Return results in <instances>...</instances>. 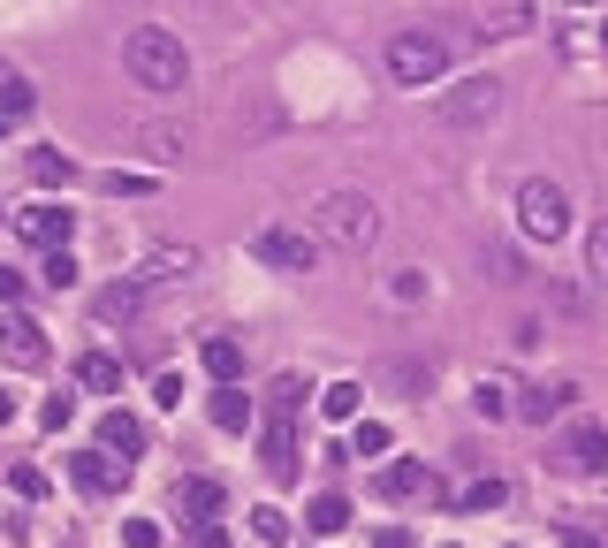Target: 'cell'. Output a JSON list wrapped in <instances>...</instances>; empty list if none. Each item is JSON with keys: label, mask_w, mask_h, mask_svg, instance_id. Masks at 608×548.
<instances>
[{"label": "cell", "mask_w": 608, "mask_h": 548, "mask_svg": "<svg viewBox=\"0 0 608 548\" xmlns=\"http://www.w3.org/2000/svg\"><path fill=\"white\" fill-rule=\"evenodd\" d=\"M122 541H130V548H160V526H152V518H130Z\"/></svg>", "instance_id": "cell-35"}, {"label": "cell", "mask_w": 608, "mask_h": 548, "mask_svg": "<svg viewBox=\"0 0 608 548\" xmlns=\"http://www.w3.org/2000/svg\"><path fill=\"white\" fill-rule=\"evenodd\" d=\"M100 450H115V457H145V427H138L130 411H107V419H100Z\"/></svg>", "instance_id": "cell-16"}, {"label": "cell", "mask_w": 608, "mask_h": 548, "mask_svg": "<svg viewBox=\"0 0 608 548\" xmlns=\"http://www.w3.org/2000/svg\"><path fill=\"white\" fill-rule=\"evenodd\" d=\"M373 548H411V534H404V526H388V534H381Z\"/></svg>", "instance_id": "cell-38"}, {"label": "cell", "mask_w": 608, "mask_h": 548, "mask_svg": "<svg viewBox=\"0 0 608 548\" xmlns=\"http://www.w3.org/2000/svg\"><path fill=\"white\" fill-rule=\"evenodd\" d=\"M252 252H259L267 267H282V275H312L319 252H327V236H319V229H297V221H267V229L252 236Z\"/></svg>", "instance_id": "cell-5"}, {"label": "cell", "mask_w": 608, "mask_h": 548, "mask_svg": "<svg viewBox=\"0 0 608 548\" xmlns=\"http://www.w3.org/2000/svg\"><path fill=\"white\" fill-rule=\"evenodd\" d=\"M198 365H206L213 381H236V373H244V343H236V336H206Z\"/></svg>", "instance_id": "cell-20"}, {"label": "cell", "mask_w": 608, "mask_h": 548, "mask_svg": "<svg viewBox=\"0 0 608 548\" xmlns=\"http://www.w3.org/2000/svg\"><path fill=\"white\" fill-rule=\"evenodd\" d=\"M198 548H236V541H229V534H221V526L206 518V526H198Z\"/></svg>", "instance_id": "cell-37"}, {"label": "cell", "mask_w": 608, "mask_h": 548, "mask_svg": "<svg viewBox=\"0 0 608 548\" xmlns=\"http://www.w3.org/2000/svg\"><path fill=\"white\" fill-rule=\"evenodd\" d=\"M563 548H601V541H594V534H578V526H571V534H563Z\"/></svg>", "instance_id": "cell-39"}, {"label": "cell", "mask_w": 608, "mask_h": 548, "mask_svg": "<svg viewBox=\"0 0 608 548\" xmlns=\"http://www.w3.org/2000/svg\"><path fill=\"white\" fill-rule=\"evenodd\" d=\"M69 473H77V488H84V495H122L130 457H115V450H77V457H69Z\"/></svg>", "instance_id": "cell-10"}, {"label": "cell", "mask_w": 608, "mask_h": 548, "mask_svg": "<svg viewBox=\"0 0 608 548\" xmlns=\"http://www.w3.org/2000/svg\"><path fill=\"white\" fill-rule=\"evenodd\" d=\"M145 305V282H115V290H100V320H130Z\"/></svg>", "instance_id": "cell-24"}, {"label": "cell", "mask_w": 608, "mask_h": 548, "mask_svg": "<svg viewBox=\"0 0 608 548\" xmlns=\"http://www.w3.org/2000/svg\"><path fill=\"white\" fill-rule=\"evenodd\" d=\"M578 8H601V0H578Z\"/></svg>", "instance_id": "cell-41"}, {"label": "cell", "mask_w": 608, "mask_h": 548, "mask_svg": "<svg viewBox=\"0 0 608 548\" xmlns=\"http://www.w3.org/2000/svg\"><path fill=\"white\" fill-rule=\"evenodd\" d=\"M510 396H517V388H510V381H494V373H487V381H479V388H471V404H479V411H487V419H510V411H517V404H510Z\"/></svg>", "instance_id": "cell-25"}, {"label": "cell", "mask_w": 608, "mask_h": 548, "mask_svg": "<svg viewBox=\"0 0 608 548\" xmlns=\"http://www.w3.org/2000/svg\"><path fill=\"white\" fill-rule=\"evenodd\" d=\"M122 69H130L145 92H183L190 54H183V38H175V31L145 23V31H130V38H122Z\"/></svg>", "instance_id": "cell-1"}, {"label": "cell", "mask_w": 608, "mask_h": 548, "mask_svg": "<svg viewBox=\"0 0 608 548\" xmlns=\"http://www.w3.org/2000/svg\"><path fill=\"white\" fill-rule=\"evenodd\" d=\"M8 488H15V495H46V473H38V465H15Z\"/></svg>", "instance_id": "cell-33"}, {"label": "cell", "mask_w": 608, "mask_h": 548, "mask_svg": "<svg viewBox=\"0 0 608 548\" xmlns=\"http://www.w3.org/2000/svg\"><path fill=\"white\" fill-rule=\"evenodd\" d=\"M517 229L533 236V244H556V236H571V190L548 176H533L517 190Z\"/></svg>", "instance_id": "cell-4"}, {"label": "cell", "mask_w": 608, "mask_h": 548, "mask_svg": "<svg viewBox=\"0 0 608 548\" xmlns=\"http://www.w3.org/2000/svg\"><path fill=\"white\" fill-rule=\"evenodd\" d=\"M319 411H327V419H358V411H365V388H358V381H327V388H319Z\"/></svg>", "instance_id": "cell-22"}, {"label": "cell", "mask_w": 608, "mask_h": 548, "mask_svg": "<svg viewBox=\"0 0 608 548\" xmlns=\"http://www.w3.org/2000/svg\"><path fill=\"white\" fill-rule=\"evenodd\" d=\"M571 381H540V388H525V404H517V419H533V427H548V419H563L571 411Z\"/></svg>", "instance_id": "cell-14"}, {"label": "cell", "mask_w": 608, "mask_h": 548, "mask_svg": "<svg viewBox=\"0 0 608 548\" xmlns=\"http://www.w3.org/2000/svg\"><path fill=\"white\" fill-rule=\"evenodd\" d=\"M312 229H319L335 252H373V244H381V206H373L365 190H327V198L312 206Z\"/></svg>", "instance_id": "cell-2"}, {"label": "cell", "mask_w": 608, "mask_h": 548, "mask_svg": "<svg viewBox=\"0 0 608 548\" xmlns=\"http://www.w3.org/2000/svg\"><path fill=\"white\" fill-rule=\"evenodd\" d=\"M175 511H183V518H190V526H206V518H213V511H221V488H213V480H198V473H190V480H175Z\"/></svg>", "instance_id": "cell-17"}, {"label": "cell", "mask_w": 608, "mask_h": 548, "mask_svg": "<svg viewBox=\"0 0 608 548\" xmlns=\"http://www.w3.org/2000/svg\"><path fill=\"white\" fill-rule=\"evenodd\" d=\"M31 176H38V183H69V176H77V161L46 145V153H31Z\"/></svg>", "instance_id": "cell-29"}, {"label": "cell", "mask_w": 608, "mask_h": 548, "mask_svg": "<svg viewBox=\"0 0 608 548\" xmlns=\"http://www.w3.org/2000/svg\"><path fill=\"white\" fill-rule=\"evenodd\" d=\"M15 298H23V275H15V267H0V305H15Z\"/></svg>", "instance_id": "cell-36"}, {"label": "cell", "mask_w": 608, "mask_h": 548, "mask_svg": "<svg viewBox=\"0 0 608 548\" xmlns=\"http://www.w3.org/2000/svg\"><path fill=\"white\" fill-rule=\"evenodd\" d=\"M449 69V38H426V31H396L388 38V77L396 84H434Z\"/></svg>", "instance_id": "cell-6"}, {"label": "cell", "mask_w": 608, "mask_h": 548, "mask_svg": "<svg viewBox=\"0 0 608 548\" xmlns=\"http://www.w3.org/2000/svg\"><path fill=\"white\" fill-rule=\"evenodd\" d=\"M388 442H396V434H388L381 419H358V434H350V457H388Z\"/></svg>", "instance_id": "cell-27"}, {"label": "cell", "mask_w": 608, "mask_h": 548, "mask_svg": "<svg viewBox=\"0 0 608 548\" xmlns=\"http://www.w3.org/2000/svg\"><path fill=\"white\" fill-rule=\"evenodd\" d=\"M586 275H594V282H608V221H594V229H586Z\"/></svg>", "instance_id": "cell-30"}, {"label": "cell", "mask_w": 608, "mask_h": 548, "mask_svg": "<svg viewBox=\"0 0 608 548\" xmlns=\"http://www.w3.org/2000/svg\"><path fill=\"white\" fill-rule=\"evenodd\" d=\"M502 503H510V488H502L494 473H487V480H464V488H456V511H502Z\"/></svg>", "instance_id": "cell-23"}, {"label": "cell", "mask_w": 608, "mask_h": 548, "mask_svg": "<svg viewBox=\"0 0 608 548\" xmlns=\"http://www.w3.org/2000/svg\"><path fill=\"white\" fill-rule=\"evenodd\" d=\"M77 381H84L92 396H115V388H122V365L107 359V351H84V359H77Z\"/></svg>", "instance_id": "cell-21"}, {"label": "cell", "mask_w": 608, "mask_h": 548, "mask_svg": "<svg viewBox=\"0 0 608 548\" xmlns=\"http://www.w3.org/2000/svg\"><path fill=\"white\" fill-rule=\"evenodd\" d=\"M252 534H259V541H290V511H282V503H259V511H252Z\"/></svg>", "instance_id": "cell-28"}, {"label": "cell", "mask_w": 608, "mask_h": 548, "mask_svg": "<svg viewBox=\"0 0 608 548\" xmlns=\"http://www.w3.org/2000/svg\"><path fill=\"white\" fill-rule=\"evenodd\" d=\"M0 359L15 365V373H38V365H46V328L0 305Z\"/></svg>", "instance_id": "cell-9"}, {"label": "cell", "mask_w": 608, "mask_h": 548, "mask_svg": "<svg viewBox=\"0 0 608 548\" xmlns=\"http://www.w3.org/2000/svg\"><path fill=\"white\" fill-rule=\"evenodd\" d=\"M206 411H213V427H221V434H244V427H252V396H244L236 381H221Z\"/></svg>", "instance_id": "cell-15"}, {"label": "cell", "mask_w": 608, "mask_h": 548, "mask_svg": "<svg viewBox=\"0 0 608 548\" xmlns=\"http://www.w3.org/2000/svg\"><path fill=\"white\" fill-rule=\"evenodd\" d=\"M145 153L167 168V161H183V138H175V130H145Z\"/></svg>", "instance_id": "cell-32"}, {"label": "cell", "mask_w": 608, "mask_h": 548, "mask_svg": "<svg viewBox=\"0 0 608 548\" xmlns=\"http://www.w3.org/2000/svg\"><path fill=\"white\" fill-rule=\"evenodd\" d=\"M152 404H167V411H175V404H183V373H160V381H152Z\"/></svg>", "instance_id": "cell-34"}, {"label": "cell", "mask_w": 608, "mask_h": 548, "mask_svg": "<svg viewBox=\"0 0 608 548\" xmlns=\"http://www.w3.org/2000/svg\"><path fill=\"white\" fill-rule=\"evenodd\" d=\"M297 396H304L297 373H282V381H274V396H267L259 457H267V473H274V480H297Z\"/></svg>", "instance_id": "cell-3"}, {"label": "cell", "mask_w": 608, "mask_h": 548, "mask_svg": "<svg viewBox=\"0 0 608 548\" xmlns=\"http://www.w3.org/2000/svg\"><path fill=\"white\" fill-rule=\"evenodd\" d=\"M100 190H107V198H145L152 176H138V168H115V176H100Z\"/></svg>", "instance_id": "cell-31"}, {"label": "cell", "mask_w": 608, "mask_h": 548, "mask_svg": "<svg viewBox=\"0 0 608 548\" xmlns=\"http://www.w3.org/2000/svg\"><path fill=\"white\" fill-rule=\"evenodd\" d=\"M304 526H312L319 541H327V534H342V526H350V495H335V488H327V495H312V503H304Z\"/></svg>", "instance_id": "cell-18"}, {"label": "cell", "mask_w": 608, "mask_h": 548, "mask_svg": "<svg viewBox=\"0 0 608 548\" xmlns=\"http://www.w3.org/2000/svg\"><path fill=\"white\" fill-rule=\"evenodd\" d=\"M502 115V84L494 77H464L456 92H442V123L449 130H487Z\"/></svg>", "instance_id": "cell-7"}, {"label": "cell", "mask_w": 608, "mask_h": 548, "mask_svg": "<svg viewBox=\"0 0 608 548\" xmlns=\"http://www.w3.org/2000/svg\"><path fill=\"white\" fill-rule=\"evenodd\" d=\"M31 107H38L31 77H0V138H8L15 123H31Z\"/></svg>", "instance_id": "cell-19"}, {"label": "cell", "mask_w": 608, "mask_h": 548, "mask_svg": "<svg viewBox=\"0 0 608 548\" xmlns=\"http://www.w3.org/2000/svg\"><path fill=\"white\" fill-rule=\"evenodd\" d=\"M69 229H77V221H69L61 206H46V198L15 213V236H23V244H38V252H61V244H69Z\"/></svg>", "instance_id": "cell-12"}, {"label": "cell", "mask_w": 608, "mask_h": 548, "mask_svg": "<svg viewBox=\"0 0 608 548\" xmlns=\"http://www.w3.org/2000/svg\"><path fill=\"white\" fill-rule=\"evenodd\" d=\"M556 465H563L571 480H594V473L608 465V427L601 419H571L563 442H556Z\"/></svg>", "instance_id": "cell-8"}, {"label": "cell", "mask_w": 608, "mask_h": 548, "mask_svg": "<svg viewBox=\"0 0 608 548\" xmlns=\"http://www.w3.org/2000/svg\"><path fill=\"white\" fill-rule=\"evenodd\" d=\"M8 419H15V404H8V396H0V427H8Z\"/></svg>", "instance_id": "cell-40"}, {"label": "cell", "mask_w": 608, "mask_h": 548, "mask_svg": "<svg viewBox=\"0 0 608 548\" xmlns=\"http://www.w3.org/2000/svg\"><path fill=\"white\" fill-rule=\"evenodd\" d=\"M388 503H419V495H442V480H434V465H419V457H396V465H381V480H373Z\"/></svg>", "instance_id": "cell-11"}, {"label": "cell", "mask_w": 608, "mask_h": 548, "mask_svg": "<svg viewBox=\"0 0 608 548\" xmlns=\"http://www.w3.org/2000/svg\"><path fill=\"white\" fill-rule=\"evenodd\" d=\"M190 275H198V252H190V244H160L138 282H145V298H152V290H167V282H190Z\"/></svg>", "instance_id": "cell-13"}, {"label": "cell", "mask_w": 608, "mask_h": 548, "mask_svg": "<svg viewBox=\"0 0 608 548\" xmlns=\"http://www.w3.org/2000/svg\"><path fill=\"white\" fill-rule=\"evenodd\" d=\"M77 275H84V267L69 259V244H61V252H46V267H38V282H46V290H77Z\"/></svg>", "instance_id": "cell-26"}]
</instances>
